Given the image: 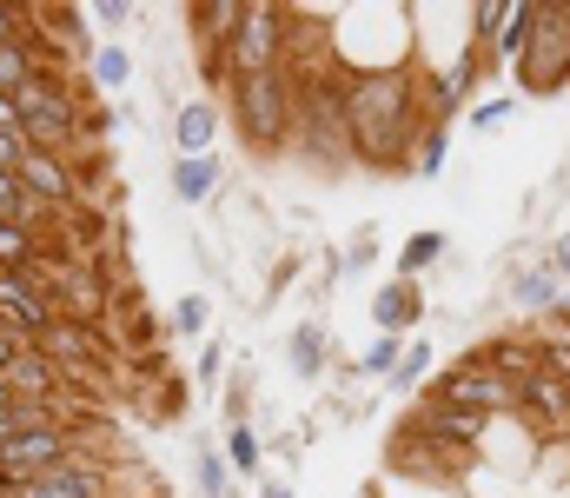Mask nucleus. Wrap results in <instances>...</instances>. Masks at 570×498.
<instances>
[{
  "instance_id": "1",
  "label": "nucleus",
  "mask_w": 570,
  "mask_h": 498,
  "mask_svg": "<svg viewBox=\"0 0 570 498\" xmlns=\"http://www.w3.org/2000/svg\"><path fill=\"white\" fill-rule=\"evenodd\" d=\"M425 94L419 74L405 67H372L345 80V134H352V160L365 166H412L419 134H425Z\"/></svg>"
},
{
  "instance_id": "2",
  "label": "nucleus",
  "mask_w": 570,
  "mask_h": 498,
  "mask_svg": "<svg viewBox=\"0 0 570 498\" xmlns=\"http://www.w3.org/2000/svg\"><path fill=\"white\" fill-rule=\"evenodd\" d=\"M226 94H233V127H239V140L253 154H279L292 140V127H298V80L285 67L239 74V80H226Z\"/></svg>"
},
{
  "instance_id": "3",
  "label": "nucleus",
  "mask_w": 570,
  "mask_h": 498,
  "mask_svg": "<svg viewBox=\"0 0 570 498\" xmlns=\"http://www.w3.org/2000/svg\"><path fill=\"white\" fill-rule=\"evenodd\" d=\"M425 406H451V412H471V419H518V385L484 352H464L431 379Z\"/></svg>"
},
{
  "instance_id": "4",
  "label": "nucleus",
  "mask_w": 570,
  "mask_h": 498,
  "mask_svg": "<svg viewBox=\"0 0 570 498\" xmlns=\"http://www.w3.org/2000/svg\"><path fill=\"white\" fill-rule=\"evenodd\" d=\"M570 87V0H531V47L518 60V100L524 94H564Z\"/></svg>"
},
{
  "instance_id": "5",
  "label": "nucleus",
  "mask_w": 570,
  "mask_h": 498,
  "mask_svg": "<svg viewBox=\"0 0 570 498\" xmlns=\"http://www.w3.org/2000/svg\"><path fill=\"white\" fill-rule=\"evenodd\" d=\"M13 100H20V127H27V147L33 154H67L80 140V94L60 87V74H40Z\"/></svg>"
},
{
  "instance_id": "6",
  "label": "nucleus",
  "mask_w": 570,
  "mask_h": 498,
  "mask_svg": "<svg viewBox=\"0 0 570 498\" xmlns=\"http://www.w3.org/2000/svg\"><path fill=\"white\" fill-rule=\"evenodd\" d=\"M285 67V7H246V20H239V33H233V47L219 53V60H206V74L219 80H239V74H273Z\"/></svg>"
},
{
  "instance_id": "7",
  "label": "nucleus",
  "mask_w": 570,
  "mask_h": 498,
  "mask_svg": "<svg viewBox=\"0 0 570 498\" xmlns=\"http://www.w3.org/2000/svg\"><path fill=\"white\" fill-rule=\"evenodd\" d=\"M73 452H80V432H73V426H47V432L7 439V446H0V498L20 492V486H33V479H47V472H60Z\"/></svg>"
},
{
  "instance_id": "8",
  "label": "nucleus",
  "mask_w": 570,
  "mask_h": 498,
  "mask_svg": "<svg viewBox=\"0 0 570 498\" xmlns=\"http://www.w3.org/2000/svg\"><path fill=\"white\" fill-rule=\"evenodd\" d=\"M53 320H60V306L47 286H33V273H0V326L20 332L27 345H40L53 332Z\"/></svg>"
},
{
  "instance_id": "9",
  "label": "nucleus",
  "mask_w": 570,
  "mask_h": 498,
  "mask_svg": "<svg viewBox=\"0 0 570 498\" xmlns=\"http://www.w3.org/2000/svg\"><path fill=\"white\" fill-rule=\"evenodd\" d=\"M478 74H484V53L478 47H464L451 67H438L431 74V127H451V114H464L471 100H478Z\"/></svg>"
},
{
  "instance_id": "10",
  "label": "nucleus",
  "mask_w": 570,
  "mask_h": 498,
  "mask_svg": "<svg viewBox=\"0 0 570 498\" xmlns=\"http://www.w3.org/2000/svg\"><path fill=\"white\" fill-rule=\"evenodd\" d=\"M518 412H524L544 439H558V432H570V385L551 365H538V372L518 385Z\"/></svg>"
},
{
  "instance_id": "11",
  "label": "nucleus",
  "mask_w": 570,
  "mask_h": 498,
  "mask_svg": "<svg viewBox=\"0 0 570 498\" xmlns=\"http://www.w3.org/2000/svg\"><path fill=\"white\" fill-rule=\"evenodd\" d=\"M107 479L114 472L80 446L60 472H47V479H33V486H20V492H7V498H107Z\"/></svg>"
},
{
  "instance_id": "12",
  "label": "nucleus",
  "mask_w": 570,
  "mask_h": 498,
  "mask_svg": "<svg viewBox=\"0 0 570 498\" xmlns=\"http://www.w3.org/2000/svg\"><path fill=\"white\" fill-rule=\"evenodd\" d=\"M484 426H491V419H471V412H451V406H419V412H412V432H425L431 446H444V452H458V459H478Z\"/></svg>"
},
{
  "instance_id": "13",
  "label": "nucleus",
  "mask_w": 570,
  "mask_h": 498,
  "mask_svg": "<svg viewBox=\"0 0 570 498\" xmlns=\"http://www.w3.org/2000/svg\"><path fill=\"white\" fill-rule=\"evenodd\" d=\"M20 186H27L40 206L67 213V206H73V193H80V173H73L67 154H27V160H20Z\"/></svg>"
},
{
  "instance_id": "14",
  "label": "nucleus",
  "mask_w": 570,
  "mask_h": 498,
  "mask_svg": "<svg viewBox=\"0 0 570 498\" xmlns=\"http://www.w3.org/2000/svg\"><path fill=\"white\" fill-rule=\"evenodd\" d=\"M60 379H67V372H60L40 345H27V352L7 365V392H13L20 406H53V399H60Z\"/></svg>"
},
{
  "instance_id": "15",
  "label": "nucleus",
  "mask_w": 570,
  "mask_h": 498,
  "mask_svg": "<svg viewBox=\"0 0 570 498\" xmlns=\"http://www.w3.org/2000/svg\"><path fill=\"white\" fill-rule=\"evenodd\" d=\"M419 320H425V293H419V280H385V286L372 293V326L379 332L405 339Z\"/></svg>"
},
{
  "instance_id": "16",
  "label": "nucleus",
  "mask_w": 570,
  "mask_h": 498,
  "mask_svg": "<svg viewBox=\"0 0 570 498\" xmlns=\"http://www.w3.org/2000/svg\"><path fill=\"white\" fill-rule=\"evenodd\" d=\"M173 147H179V160H213V147H219V114H213V100H186V107L173 114Z\"/></svg>"
},
{
  "instance_id": "17",
  "label": "nucleus",
  "mask_w": 570,
  "mask_h": 498,
  "mask_svg": "<svg viewBox=\"0 0 570 498\" xmlns=\"http://www.w3.org/2000/svg\"><path fill=\"white\" fill-rule=\"evenodd\" d=\"M511 306H518V313H544V320H551V313L564 306V280H558V266H551V260L518 266V273H511Z\"/></svg>"
},
{
  "instance_id": "18",
  "label": "nucleus",
  "mask_w": 570,
  "mask_h": 498,
  "mask_svg": "<svg viewBox=\"0 0 570 498\" xmlns=\"http://www.w3.org/2000/svg\"><path fill=\"white\" fill-rule=\"evenodd\" d=\"M285 365H292V379L318 385V379H325V365H332V332L318 326V320L292 326V339H285Z\"/></svg>"
},
{
  "instance_id": "19",
  "label": "nucleus",
  "mask_w": 570,
  "mask_h": 498,
  "mask_svg": "<svg viewBox=\"0 0 570 498\" xmlns=\"http://www.w3.org/2000/svg\"><path fill=\"white\" fill-rule=\"evenodd\" d=\"M239 20H246V0H199V7H193V33L206 40V60H219V53L233 47Z\"/></svg>"
},
{
  "instance_id": "20",
  "label": "nucleus",
  "mask_w": 570,
  "mask_h": 498,
  "mask_svg": "<svg viewBox=\"0 0 570 498\" xmlns=\"http://www.w3.org/2000/svg\"><path fill=\"white\" fill-rule=\"evenodd\" d=\"M451 260V233H438V226H419L405 246H399V280H425Z\"/></svg>"
},
{
  "instance_id": "21",
  "label": "nucleus",
  "mask_w": 570,
  "mask_h": 498,
  "mask_svg": "<svg viewBox=\"0 0 570 498\" xmlns=\"http://www.w3.org/2000/svg\"><path fill=\"white\" fill-rule=\"evenodd\" d=\"M40 352H47L60 372H87V359H94V332L80 326V320H53V332L40 339Z\"/></svg>"
},
{
  "instance_id": "22",
  "label": "nucleus",
  "mask_w": 570,
  "mask_h": 498,
  "mask_svg": "<svg viewBox=\"0 0 570 498\" xmlns=\"http://www.w3.org/2000/svg\"><path fill=\"white\" fill-rule=\"evenodd\" d=\"M47 67H40V53H33V33H20V40H0V94L13 100L20 87H33Z\"/></svg>"
},
{
  "instance_id": "23",
  "label": "nucleus",
  "mask_w": 570,
  "mask_h": 498,
  "mask_svg": "<svg viewBox=\"0 0 570 498\" xmlns=\"http://www.w3.org/2000/svg\"><path fill=\"white\" fill-rule=\"evenodd\" d=\"M484 359H491L511 385H524V379L544 365V345H531V339H491V345H484Z\"/></svg>"
},
{
  "instance_id": "24",
  "label": "nucleus",
  "mask_w": 570,
  "mask_h": 498,
  "mask_svg": "<svg viewBox=\"0 0 570 498\" xmlns=\"http://www.w3.org/2000/svg\"><path fill=\"white\" fill-rule=\"evenodd\" d=\"M40 253H47V240H40L33 226H20V219H0V273H27Z\"/></svg>"
},
{
  "instance_id": "25",
  "label": "nucleus",
  "mask_w": 570,
  "mask_h": 498,
  "mask_svg": "<svg viewBox=\"0 0 570 498\" xmlns=\"http://www.w3.org/2000/svg\"><path fill=\"white\" fill-rule=\"evenodd\" d=\"M213 186H219V154H213V160H173V199L206 206Z\"/></svg>"
},
{
  "instance_id": "26",
  "label": "nucleus",
  "mask_w": 570,
  "mask_h": 498,
  "mask_svg": "<svg viewBox=\"0 0 570 498\" xmlns=\"http://www.w3.org/2000/svg\"><path fill=\"white\" fill-rule=\"evenodd\" d=\"M226 466H233V472H246V479H259V472H266V446H259V432H253L246 419H233V426H226Z\"/></svg>"
},
{
  "instance_id": "27",
  "label": "nucleus",
  "mask_w": 570,
  "mask_h": 498,
  "mask_svg": "<svg viewBox=\"0 0 570 498\" xmlns=\"http://www.w3.org/2000/svg\"><path fill=\"white\" fill-rule=\"evenodd\" d=\"M518 120V94H478L471 107H464V127L471 134H498V127H511Z\"/></svg>"
},
{
  "instance_id": "28",
  "label": "nucleus",
  "mask_w": 570,
  "mask_h": 498,
  "mask_svg": "<svg viewBox=\"0 0 570 498\" xmlns=\"http://www.w3.org/2000/svg\"><path fill=\"white\" fill-rule=\"evenodd\" d=\"M127 80H134V53H127L120 40L94 47V87H100V94H120Z\"/></svg>"
},
{
  "instance_id": "29",
  "label": "nucleus",
  "mask_w": 570,
  "mask_h": 498,
  "mask_svg": "<svg viewBox=\"0 0 570 498\" xmlns=\"http://www.w3.org/2000/svg\"><path fill=\"white\" fill-rule=\"evenodd\" d=\"M405 345H412V339H392V332H372V345L358 352V372H365V379H392V372H399V359H405Z\"/></svg>"
},
{
  "instance_id": "30",
  "label": "nucleus",
  "mask_w": 570,
  "mask_h": 498,
  "mask_svg": "<svg viewBox=\"0 0 570 498\" xmlns=\"http://www.w3.org/2000/svg\"><path fill=\"white\" fill-rule=\"evenodd\" d=\"M193 472H199V492L206 498H233V466H226L219 446H199L193 452Z\"/></svg>"
},
{
  "instance_id": "31",
  "label": "nucleus",
  "mask_w": 570,
  "mask_h": 498,
  "mask_svg": "<svg viewBox=\"0 0 570 498\" xmlns=\"http://www.w3.org/2000/svg\"><path fill=\"white\" fill-rule=\"evenodd\" d=\"M444 166H451V127H425L419 134V154H412V173L419 179H438Z\"/></svg>"
},
{
  "instance_id": "32",
  "label": "nucleus",
  "mask_w": 570,
  "mask_h": 498,
  "mask_svg": "<svg viewBox=\"0 0 570 498\" xmlns=\"http://www.w3.org/2000/svg\"><path fill=\"white\" fill-rule=\"evenodd\" d=\"M425 379H431V345L412 339L405 359H399V372H392V392H425Z\"/></svg>"
},
{
  "instance_id": "33",
  "label": "nucleus",
  "mask_w": 570,
  "mask_h": 498,
  "mask_svg": "<svg viewBox=\"0 0 570 498\" xmlns=\"http://www.w3.org/2000/svg\"><path fill=\"white\" fill-rule=\"evenodd\" d=\"M40 20H53V33H67V47L94 60V40H87V7H47Z\"/></svg>"
},
{
  "instance_id": "34",
  "label": "nucleus",
  "mask_w": 570,
  "mask_h": 498,
  "mask_svg": "<svg viewBox=\"0 0 570 498\" xmlns=\"http://www.w3.org/2000/svg\"><path fill=\"white\" fill-rule=\"evenodd\" d=\"M173 332H186V339L206 332V300H199V293H186V300L173 306Z\"/></svg>"
},
{
  "instance_id": "35",
  "label": "nucleus",
  "mask_w": 570,
  "mask_h": 498,
  "mask_svg": "<svg viewBox=\"0 0 570 498\" xmlns=\"http://www.w3.org/2000/svg\"><path fill=\"white\" fill-rule=\"evenodd\" d=\"M87 20L114 33V27H127V20H134V0H94V7H87Z\"/></svg>"
},
{
  "instance_id": "36",
  "label": "nucleus",
  "mask_w": 570,
  "mask_h": 498,
  "mask_svg": "<svg viewBox=\"0 0 570 498\" xmlns=\"http://www.w3.org/2000/svg\"><path fill=\"white\" fill-rule=\"evenodd\" d=\"M538 345H544V365L570 385V332H551V339H538Z\"/></svg>"
},
{
  "instance_id": "37",
  "label": "nucleus",
  "mask_w": 570,
  "mask_h": 498,
  "mask_svg": "<svg viewBox=\"0 0 570 498\" xmlns=\"http://www.w3.org/2000/svg\"><path fill=\"white\" fill-rule=\"evenodd\" d=\"M372 253H379V233L365 226V233L352 240V253H345V273H365V266H372Z\"/></svg>"
},
{
  "instance_id": "38",
  "label": "nucleus",
  "mask_w": 570,
  "mask_h": 498,
  "mask_svg": "<svg viewBox=\"0 0 570 498\" xmlns=\"http://www.w3.org/2000/svg\"><path fill=\"white\" fill-rule=\"evenodd\" d=\"M33 147L20 140V134H0V173H20V160H27Z\"/></svg>"
},
{
  "instance_id": "39",
  "label": "nucleus",
  "mask_w": 570,
  "mask_h": 498,
  "mask_svg": "<svg viewBox=\"0 0 570 498\" xmlns=\"http://www.w3.org/2000/svg\"><path fill=\"white\" fill-rule=\"evenodd\" d=\"M219 372H226V352L206 345V352H199V385H219Z\"/></svg>"
},
{
  "instance_id": "40",
  "label": "nucleus",
  "mask_w": 570,
  "mask_h": 498,
  "mask_svg": "<svg viewBox=\"0 0 570 498\" xmlns=\"http://www.w3.org/2000/svg\"><path fill=\"white\" fill-rule=\"evenodd\" d=\"M20 352H27V339H20V332H7V326H0V379H7V365H13Z\"/></svg>"
},
{
  "instance_id": "41",
  "label": "nucleus",
  "mask_w": 570,
  "mask_h": 498,
  "mask_svg": "<svg viewBox=\"0 0 570 498\" xmlns=\"http://www.w3.org/2000/svg\"><path fill=\"white\" fill-rule=\"evenodd\" d=\"M544 260L558 266V280L570 286V233H558V240H551V253H544Z\"/></svg>"
},
{
  "instance_id": "42",
  "label": "nucleus",
  "mask_w": 570,
  "mask_h": 498,
  "mask_svg": "<svg viewBox=\"0 0 570 498\" xmlns=\"http://www.w3.org/2000/svg\"><path fill=\"white\" fill-rule=\"evenodd\" d=\"M0 134H20V140H27V127H20V100H7V94H0Z\"/></svg>"
},
{
  "instance_id": "43",
  "label": "nucleus",
  "mask_w": 570,
  "mask_h": 498,
  "mask_svg": "<svg viewBox=\"0 0 570 498\" xmlns=\"http://www.w3.org/2000/svg\"><path fill=\"white\" fill-rule=\"evenodd\" d=\"M20 20H27V13H20V7H0V40H20V33H27V27H20Z\"/></svg>"
},
{
  "instance_id": "44",
  "label": "nucleus",
  "mask_w": 570,
  "mask_h": 498,
  "mask_svg": "<svg viewBox=\"0 0 570 498\" xmlns=\"http://www.w3.org/2000/svg\"><path fill=\"white\" fill-rule=\"evenodd\" d=\"M107 134H114V140L134 134V107H114V114H107Z\"/></svg>"
},
{
  "instance_id": "45",
  "label": "nucleus",
  "mask_w": 570,
  "mask_h": 498,
  "mask_svg": "<svg viewBox=\"0 0 570 498\" xmlns=\"http://www.w3.org/2000/svg\"><path fill=\"white\" fill-rule=\"evenodd\" d=\"M179 412H186V399H179V385H166L159 392V419H179Z\"/></svg>"
},
{
  "instance_id": "46",
  "label": "nucleus",
  "mask_w": 570,
  "mask_h": 498,
  "mask_svg": "<svg viewBox=\"0 0 570 498\" xmlns=\"http://www.w3.org/2000/svg\"><path fill=\"white\" fill-rule=\"evenodd\" d=\"M259 498H298V492H292L285 479H266V486H259Z\"/></svg>"
}]
</instances>
